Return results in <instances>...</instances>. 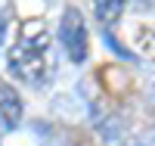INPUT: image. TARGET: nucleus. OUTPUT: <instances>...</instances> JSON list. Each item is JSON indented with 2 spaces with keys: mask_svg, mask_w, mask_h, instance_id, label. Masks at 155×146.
Here are the masks:
<instances>
[{
  "mask_svg": "<svg viewBox=\"0 0 155 146\" xmlns=\"http://www.w3.org/2000/svg\"><path fill=\"white\" fill-rule=\"evenodd\" d=\"M9 72L28 87H47L56 75V50L44 19H28L19 25V34L6 53Z\"/></svg>",
  "mask_w": 155,
  "mask_h": 146,
  "instance_id": "nucleus-1",
  "label": "nucleus"
},
{
  "mask_svg": "<svg viewBox=\"0 0 155 146\" xmlns=\"http://www.w3.org/2000/svg\"><path fill=\"white\" fill-rule=\"evenodd\" d=\"M59 41H62V47H65V53H68L71 62H84V59H87V25H84V16H81L74 6H65V9H62Z\"/></svg>",
  "mask_w": 155,
  "mask_h": 146,
  "instance_id": "nucleus-2",
  "label": "nucleus"
},
{
  "mask_svg": "<svg viewBox=\"0 0 155 146\" xmlns=\"http://www.w3.org/2000/svg\"><path fill=\"white\" fill-rule=\"evenodd\" d=\"M22 121V97L6 81H0V131H12Z\"/></svg>",
  "mask_w": 155,
  "mask_h": 146,
  "instance_id": "nucleus-3",
  "label": "nucleus"
},
{
  "mask_svg": "<svg viewBox=\"0 0 155 146\" xmlns=\"http://www.w3.org/2000/svg\"><path fill=\"white\" fill-rule=\"evenodd\" d=\"M90 6H93V16H96L99 25H112L115 19L121 16L124 0H90Z\"/></svg>",
  "mask_w": 155,
  "mask_h": 146,
  "instance_id": "nucleus-4",
  "label": "nucleus"
},
{
  "mask_svg": "<svg viewBox=\"0 0 155 146\" xmlns=\"http://www.w3.org/2000/svg\"><path fill=\"white\" fill-rule=\"evenodd\" d=\"M143 53H146L149 59H155V25L143 34Z\"/></svg>",
  "mask_w": 155,
  "mask_h": 146,
  "instance_id": "nucleus-5",
  "label": "nucleus"
},
{
  "mask_svg": "<svg viewBox=\"0 0 155 146\" xmlns=\"http://www.w3.org/2000/svg\"><path fill=\"white\" fill-rule=\"evenodd\" d=\"M140 6H155V0H137Z\"/></svg>",
  "mask_w": 155,
  "mask_h": 146,
  "instance_id": "nucleus-6",
  "label": "nucleus"
},
{
  "mask_svg": "<svg viewBox=\"0 0 155 146\" xmlns=\"http://www.w3.org/2000/svg\"><path fill=\"white\" fill-rule=\"evenodd\" d=\"M3 25H6V22H3V16H0V37H3Z\"/></svg>",
  "mask_w": 155,
  "mask_h": 146,
  "instance_id": "nucleus-7",
  "label": "nucleus"
},
{
  "mask_svg": "<svg viewBox=\"0 0 155 146\" xmlns=\"http://www.w3.org/2000/svg\"><path fill=\"white\" fill-rule=\"evenodd\" d=\"M127 146H140V143H127Z\"/></svg>",
  "mask_w": 155,
  "mask_h": 146,
  "instance_id": "nucleus-8",
  "label": "nucleus"
}]
</instances>
